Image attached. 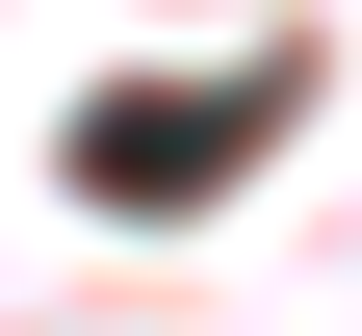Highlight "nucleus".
I'll use <instances>...</instances> for the list:
<instances>
[{
  "mask_svg": "<svg viewBox=\"0 0 362 336\" xmlns=\"http://www.w3.org/2000/svg\"><path fill=\"white\" fill-rule=\"evenodd\" d=\"M207 156H259V104H104V129H78L104 207H156V181H207Z\"/></svg>",
  "mask_w": 362,
  "mask_h": 336,
  "instance_id": "nucleus-1",
  "label": "nucleus"
}]
</instances>
